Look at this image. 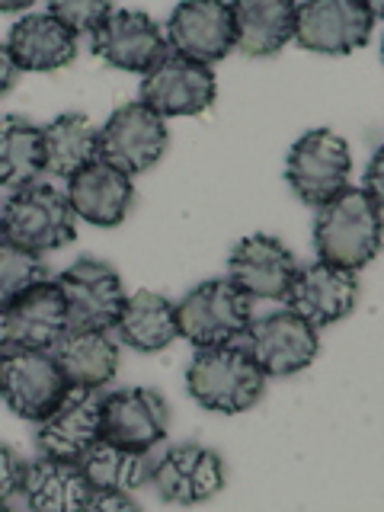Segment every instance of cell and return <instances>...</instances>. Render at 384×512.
Returning <instances> with one entry per match:
<instances>
[{"label":"cell","instance_id":"obj_1","mask_svg":"<svg viewBox=\"0 0 384 512\" xmlns=\"http://www.w3.org/2000/svg\"><path fill=\"white\" fill-rule=\"evenodd\" d=\"M384 212L362 186H346L340 196L317 208L314 250L317 260L359 272L381 253Z\"/></svg>","mask_w":384,"mask_h":512},{"label":"cell","instance_id":"obj_2","mask_svg":"<svg viewBox=\"0 0 384 512\" xmlns=\"http://www.w3.org/2000/svg\"><path fill=\"white\" fill-rule=\"evenodd\" d=\"M266 372L253 359L247 343L208 346L196 349V356L186 365V391L199 407L237 416L260 404L266 391Z\"/></svg>","mask_w":384,"mask_h":512},{"label":"cell","instance_id":"obj_3","mask_svg":"<svg viewBox=\"0 0 384 512\" xmlns=\"http://www.w3.org/2000/svg\"><path fill=\"white\" fill-rule=\"evenodd\" d=\"M180 336L196 349L228 346L247 340L253 327V298L231 279H208L180 298L176 304Z\"/></svg>","mask_w":384,"mask_h":512},{"label":"cell","instance_id":"obj_4","mask_svg":"<svg viewBox=\"0 0 384 512\" xmlns=\"http://www.w3.org/2000/svg\"><path fill=\"white\" fill-rule=\"evenodd\" d=\"M4 237L36 253H52L68 247L77 237V212L68 199L48 180H36L29 186L13 189L4 202Z\"/></svg>","mask_w":384,"mask_h":512},{"label":"cell","instance_id":"obj_5","mask_svg":"<svg viewBox=\"0 0 384 512\" xmlns=\"http://www.w3.org/2000/svg\"><path fill=\"white\" fill-rule=\"evenodd\" d=\"M0 391L20 420L42 423L71 394L55 349H4L0 346Z\"/></svg>","mask_w":384,"mask_h":512},{"label":"cell","instance_id":"obj_6","mask_svg":"<svg viewBox=\"0 0 384 512\" xmlns=\"http://www.w3.org/2000/svg\"><path fill=\"white\" fill-rule=\"evenodd\" d=\"M352 151L333 128L304 132L285 157V180L304 205H327L349 186Z\"/></svg>","mask_w":384,"mask_h":512},{"label":"cell","instance_id":"obj_7","mask_svg":"<svg viewBox=\"0 0 384 512\" xmlns=\"http://www.w3.org/2000/svg\"><path fill=\"white\" fill-rule=\"evenodd\" d=\"M68 330V298L58 279L39 282L10 301H0V346L4 349H55Z\"/></svg>","mask_w":384,"mask_h":512},{"label":"cell","instance_id":"obj_8","mask_svg":"<svg viewBox=\"0 0 384 512\" xmlns=\"http://www.w3.org/2000/svg\"><path fill=\"white\" fill-rule=\"evenodd\" d=\"M167 119L148 103H122L100 128V157L128 176L148 173L167 154Z\"/></svg>","mask_w":384,"mask_h":512},{"label":"cell","instance_id":"obj_9","mask_svg":"<svg viewBox=\"0 0 384 512\" xmlns=\"http://www.w3.org/2000/svg\"><path fill=\"white\" fill-rule=\"evenodd\" d=\"M55 279L68 298L71 330H116L128 301L116 266L96 256H80Z\"/></svg>","mask_w":384,"mask_h":512},{"label":"cell","instance_id":"obj_10","mask_svg":"<svg viewBox=\"0 0 384 512\" xmlns=\"http://www.w3.org/2000/svg\"><path fill=\"white\" fill-rule=\"evenodd\" d=\"M218 96V80L212 64L192 61L180 52H170L160 58L141 80V103H148L164 119L199 116Z\"/></svg>","mask_w":384,"mask_h":512},{"label":"cell","instance_id":"obj_11","mask_svg":"<svg viewBox=\"0 0 384 512\" xmlns=\"http://www.w3.org/2000/svg\"><path fill=\"white\" fill-rule=\"evenodd\" d=\"M244 343L269 378H292L317 359L320 333L295 308H282L256 317Z\"/></svg>","mask_w":384,"mask_h":512},{"label":"cell","instance_id":"obj_12","mask_svg":"<svg viewBox=\"0 0 384 512\" xmlns=\"http://www.w3.org/2000/svg\"><path fill=\"white\" fill-rule=\"evenodd\" d=\"M375 10L362 0H311L298 4L295 42L314 55H349L372 39Z\"/></svg>","mask_w":384,"mask_h":512},{"label":"cell","instance_id":"obj_13","mask_svg":"<svg viewBox=\"0 0 384 512\" xmlns=\"http://www.w3.org/2000/svg\"><path fill=\"white\" fill-rule=\"evenodd\" d=\"M298 272L295 253L272 234L240 237L228 256V279L253 301H288Z\"/></svg>","mask_w":384,"mask_h":512},{"label":"cell","instance_id":"obj_14","mask_svg":"<svg viewBox=\"0 0 384 512\" xmlns=\"http://www.w3.org/2000/svg\"><path fill=\"white\" fill-rule=\"evenodd\" d=\"M151 487L164 503L173 506H199L221 493L224 487V461L215 448L199 442L173 445L154 461Z\"/></svg>","mask_w":384,"mask_h":512},{"label":"cell","instance_id":"obj_15","mask_svg":"<svg viewBox=\"0 0 384 512\" xmlns=\"http://www.w3.org/2000/svg\"><path fill=\"white\" fill-rule=\"evenodd\" d=\"M167 42L173 52L202 64L228 58L231 52H237L234 4H221V0L180 4L167 20Z\"/></svg>","mask_w":384,"mask_h":512},{"label":"cell","instance_id":"obj_16","mask_svg":"<svg viewBox=\"0 0 384 512\" xmlns=\"http://www.w3.org/2000/svg\"><path fill=\"white\" fill-rule=\"evenodd\" d=\"M170 432V404L154 388H119L103 394V439L154 452Z\"/></svg>","mask_w":384,"mask_h":512},{"label":"cell","instance_id":"obj_17","mask_svg":"<svg viewBox=\"0 0 384 512\" xmlns=\"http://www.w3.org/2000/svg\"><path fill=\"white\" fill-rule=\"evenodd\" d=\"M103 439V394L71 388L68 400L42 423H36L39 455L80 461Z\"/></svg>","mask_w":384,"mask_h":512},{"label":"cell","instance_id":"obj_18","mask_svg":"<svg viewBox=\"0 0 384 512\" xmlns=\"http://www.w3.org/2000/svg\"><path fill=\"white\" fill-rule=\"evenodd\" d=\"M93 52L128 74H148L170 52L167 36L141 10H116L93 36Z\"/></svg>","mask_w":384,"mask_h":512},{"label":"cell","instance_id":"obj_19","mask_svg":"<svg viewBox=\"0 0 384 512\" xmlns=\"http://www.w3.org/2000/svg\"><path fill=\"white\" fill-rule=\"evenodd\" d=\"M288 308H295L301 317H308L311 324L333 327L343 317H349L359 304V276L352 269L333 266L317 260L298 272V279L288 292Z\"/></svg>","mask_w":384,"mask_h":512},{"label":"cell","instance_id":"obj_20","mask_svg":"<svg viewBox=\"0 0 384 512\" xmlns=\"http://www.w3.org/2000/svg\"><path fill=\"white\" fill-rule=\"evenodd\" d=\"M64 192H68L77 218L93 224V228H119L135 202L132 176L106 164L103 157L93 160V164L84 167L77 176H71Z\"/></svg>","mask_w":384,"mask_h":512},{"label":"cell","instance_id":"obj_21","mask_svg":"<svg viewBox=\"0 0 384 512\" xmlns=\"http://www.w3.org/2000/svg\"><path fill=\"white\" fill-rule=\"evenodd\" d=\"M4 48L23 68V74H48L68 68L77 58V36L45 10L16 20L7 32Z\"/></svg>","mask_w":384,"mask_h":512},{"label":"cell","instance_id":"obj_22","mask_svg":"<svg viewBox=\"0 0 384 512\" xmlns=\"http://www.w3.org/2000/svg\"><path fill=\"white\" fill-rule=\"evenodd\" d=\"M90 480L80 468V461L48 458L39 455V461H29L26 487H23V506L39 512H77L90 503Z\"/></svg>","mask_w":384,"mask_h":512},{"label":"cell","instance_id":"obj_23","mask_svg":"<svg viewBox=\"0 0 384 512\" xmlns=\"http://www.w3.org/2000/svg\"><path fill=\"white\" fill-rule=\"evenodd\" d=\"M237 52L247 58H269L295 39L298 4L288 0H240L234 4Z\"/></svg>","mask_w":384,"mask_h":512},{"label":"cell","instance_id":"obj_24","mask_svg":"<svg viewBox=\"0 0 384 512\" xmlns=\"http://www.w3.org/2000/svg\"><path fill=\"white\" fill-rule=\"evenodd\" d=\"M55 356L71 388L103 391L119 372V343L109 330H68L55 346Z\"/></svg>","mask_w":384,"mask_h":512},{"label":"cell","instance_id":"obj_25","mask_svg":"<svg viewBox=\"0 0 384 512\" xmlns=\"http://www.w3.org/2000/svg\"><path fill=\"white\" fill-rule=\"evenodd\" d=\"M116 333L119 343H125L135 352H164L180 336L176 304L167 295L151 292V288H138L125 301Z\"/></svg>","mask_w":384,"mask_h":512},{"label":"cell","instance_id":"obj_26","mask_svg":"<svg viewBox=\"0 0 384 512\" xmlns=\"http://www.w3.org/2000/svg\"><path fill=\"white\" fill-rule=\"evenodd\" d=\"M45 128V176L71 180L100 160V128L84 112H64Z\"/></svg>","mask_w":384,"mask_h":512},{"label":"cell","instance_id":"obj_27","mask_svg":"<svg viewBox=\"0 0 384 512\" xmlns=\"http://www.w3.org/2000/svg\"><path fill=\"white\" fill-rule=\"evenodd\" d=\"M45 176V128L26 116L0 122V180L13 192Z\"/></svg>","mask_w":384,"mask_h":512},{"label":"cell","instance_id":"obj_28","mask_svg":"<svg viewBox=\"0 0 384 512\" xmlns=\"http://www.w3.org/2000/svg\"><path fill=\"white\" fill-rule=\"evenodd\" d=\"M154 461V452H138V448L100 439L80 458V468H84L93 490H138L151 484Z\"/></svg>","mask_w":384,"mask_h":512},{"label":"cell","instance_id":"obj_29","mask_svg":"<svg viewBox=\"0 0 384 512\" xmlns=\"http://www.w3.org/2000/svg\"><path fill=\"white\" fill-rule=\"evenodd\" d=\"M48 279L52 276H48L42 253L26 250L4 237V244H0V301H10L26 288Z\"/></svg>","mask_w":384,"mask_h":512},{"label":"cell","instance_id":"obj_30","mask_svg":"<svg viewBox=\"0 0 384 512\" xmlns=\"http://www.w3.org/2000/svg\"><path fill=\"white\" fill-rule=\"evenodd\" d=\"M48 13L80 39V36H96L109 16L116 13V7L103 4V0H58V4L48 7Z\"/></svg>","mask_w":384,"mask_h":512},{"label":"cell","instance_id":"obj_31","mask_svg":"<svg viewBox=\"0 0 384 512\" xmlns=\"http://www.w3.org/2000/svg\"><path fill=\"white\" fill-rule=\"evenodd\" d=\"M26 474H29V461L20 458L13 445L0 448V500L7 506L16 503V496H23Z\"/></svg>","mask_w":384,"mask_h":512},{"label":"cell","instance_id":"obj_32","mask_svg":"<svg viewBox=\"0 0 384 512\" xmlns=\"http://www.w3.org/2000/svg\"><path fill=\"white\" fill-rule=\"evenodd\" d=\"M87 509L93 512H125V509H138V500L132 490H93Z\"/></svg>","mask_w":384,"mask_h":512},{"label":"cell","instance_id":"obj_33","mask_svg":"<svg viewBox=\"0 0 384 512\" xmlns=\"http://www.w3.org/2000/svg\"><path fill=\"white\" fill-rule=\"evenodd\" d=\"M362 189L378 202V208L384 212V141L375 148L372 160H368L365 176H362Z\"/></svg>","mask_w":384,"mask_h":512},{"label":"cell","instance_id":"obj_34","mask_svg":"<svg viewBox=\"0 0 384 512\" xmlns=\"http://www.w3.org/2000/svg\"><path fill=\"white\" fill-rule=\"evenodd\" d=\"M0 61H4V84H0V93L7 96V93L13 90V84H16V80H20L23 68H20V64L13 61V55L7 52V48H0Z\"/></svg>","mask_w":384,"mask_h":512},{"label":"cell","instance_id":"obj_35","mask_svg":"<svg viewBox=\"0 0 384 512\" xmlns=\"http://www.w3.org/2000/svg\"><path fill=\"white\" fill-rule=\"evenodd\" d=\"M372 10H375V20H378V16H384V4H375Z\"/></svg>","mask_w":384,"mask_h":512},{"label":"cell","instance_id":"obj_36","mask_svg":"<svg viewBox=\"0 0 384 512\" xmlns=\"http://www.w3.org/2000/svg\"><path fill=\"white\" fill-rule=\"evenodd\" d=\"M381 61H384V39H381Z\"/></svg>","mask_w":384,"mask_h":512}]
</instances>
